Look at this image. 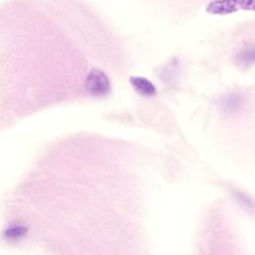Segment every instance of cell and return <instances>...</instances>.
I'll return each instance as SVG.
<instances>
[{
  "instance_id": "cell-3",
  "label": "cell",
  "mask_w": 255,
  "mask_h": 255,
  "mask_svg": "<svg viewBox=\"0 0 255 255\" xmlns=\"http://www.w3.org/2000/svg\"><path fill=\"white\" fill-rule=\"evenodd\" d=\"M129 83L133 90L140 96L152 97L156 94V89L154 85L144 77L133 76L129 78Z\"/></svg>"
},
{
  "instance_id": "cell-4",
  "label": "cell",
  "mask_w": 255,
  "mask_h": 255,
  "mask_svg": "<svg viewBox=\"0 0 255 255\" xmlns=\"http://www.w3.org/2000/svg\"><path fill=\"white\" fill-rule=\"evenodd\" d=\"M237 61L243 66L255 64V44L242 49L237 56Z\"/></svg>"
},
{
  "instance_id": "cell-2",
  "label": "cell",
  "mask_w": 255,
  "mask_h": 255,
  "mask_svg": "<svg viewBox=\"0 0 255 255\" xmlns=\"http://www.w3.org/2000/svg\"><path fill=\"white\" fill-rule=\"evenodd\" d=\"M86 88L91 95L105 96L109 93L111 85L108 76L100 69H93L86 80Z\"/></svg>"
},
{
  "instance_id": "cell-1",
  "label": "cell",
  "mask_w": 255,
  "mask_h": 255,
  "mask_svg": "<svg viewBox=\"0 0 255 255\" xmlns=\"http://www.w3.org/2000/svg\"><path fill=\"white\" fill-rule=\"evenodd\" d=\"M205 10L213 15H227L239 10L255 11V0H213L207 4Z\"/></svg>"
}]
</instances>
